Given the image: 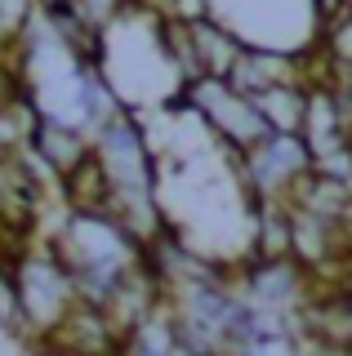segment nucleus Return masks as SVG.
Returning a JSON list of instances; mask_svg holds the SVG:
<instances>
[{
	"instance_id": "f257e3e1",
	"label": "nucleus",
	"mask_w": 352,
	"mask_h": 356,
	"mask_svg": "<svg viewBox=\"0 0 352 356\" xmlns=\"http://www.w3.org/2000/svg\"><path fill=\"white\" fill-rule=\"evenodd\" d=\"M18 303H23V334L27 343H45V334L58 325L67 312L81 303L76 294V281L67 272V263L58 259L49 241H31L23 254H18Z\"/></svg>"
},
{
	"instance_id": "f03ea898",
	"label": "nucleus",
	"mask_w": 352,
	"mask_h": 356,
	"mask_svg": "<svg viewBox=\"0 0 352 356\" xmlns=\"http://www.w3.org/2000/svg\"><path fill=\"white\" fill-rule=\"evenodd\" d=\"M312 152H307L303 134H268L259 147H250L246 156H237V178L241 192H246L255 205H268V200L290 196V187L312 170Z\"/></svg>"
},
{
	"instance_id": "7ed1b4c3",
	"label": "nucleus",
	"mask_w": 352,
	"mask_h": 356,
	"mask_svg": "<svg viewBox=\"0 0 352 356\" xmlns=\"http://www.w3.org/2000/svg\"><path fill=\"white\" fill-rule=\"evenodd\" d=\"M27 152L36 156V161L45 165L54 178H63V174H72L76 165H81L85 156L94 152V138H90V134H85L81 125H72L67 116L36 111V125H31V143H27Z\"/></svg>"
},
{
	"instance_id": "20e7f679",
	"label": "nucleus",
	"mask_w": 352,
	"mask_h": 356,
	"mask_svg": "<svg viewBox=\"0 0 352 356\" xmlns=\"http://www.w3.org/2000/svg\"><path fill=\"white\" fill-rule=\"evenodd\" d=\"M58 187H63V205L72 214H107L112 209V178H107L98 152H90L72 174H63Z\"/></svg>"
},
{
	"instance_id": "39448f33",
	"label": "nucleus",
	"mask_w": 352,
	"mask_h": 356,
	"mask_svg": "<svg viewBox=\"0 0 352 356\" xmlns=\"http://www.w3.org/2000/svg\"><path fill=\"white\" fill-rule=\"evenodd\" d=\"M188 36H192V58H196V67H201V76H218V81H227V72L237 67V58H241L246 44H241L223 22H214V18L188 22Z\"/></svg>"
},
{
	"instance_id": "423d86ee",
	"label": "nucleus",
	"mask_w": 352,
	"mask_h": 356,
	"mask_svg": "<svg viewBox=\"0 0 352 356\" xmlns=\"http://www.w3.org/2000/svg\"><path fill=\"white\" fill-rule=\"evenodd\" d=\"M307 103H312V89L303 81H285V85H272L255 98L259 116L268 120L272 134H303V120H307Z\"/></svg>"
}]
</instances>
